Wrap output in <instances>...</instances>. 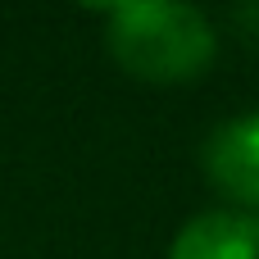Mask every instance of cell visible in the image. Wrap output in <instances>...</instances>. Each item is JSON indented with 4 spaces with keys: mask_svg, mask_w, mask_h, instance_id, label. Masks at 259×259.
Segmentation results:
<instances>
[{
    "mask_svg": "<svg viewBox=\"0 0 259 259\" xmlns=\"http://www.w3.org/2000/svg\"><path fill=\"white\" fill-rule=\"evenodd\" d=\"M105 41L123 73L159 87L196 82L219 55L214 23L178 0H127L105 9Z\"/></svg>",
    "mask_w": 259,
    "mask_h": 259,
    "instance_id": "1",
    "label": "cell"
},
{
    "mask_svg": "<svg viewBox=\"0 0 259 259\" xmlns=\"http://www.w3.org/2000/svg\"><path fill=\"white\" fill-rule=\"evenodd\" d=\"M200 164L214 191L246 209H259V109L219 123L200 146Z\"/></svg>",
    "mask_w": 259,
    "mask_h": 259,
    "instance_id": "2",
    "label": "cell"
},
{
    "mask_svg": "<svg viewBox=\"0 0 259 259\" xmlns=\"http://www.w3.org/2000/svg\"><path fill=\"white\" fill-rule=\"evenodd\" d=\"M168 259H259V219L246 209H205L178 228Z\"/></svg>",
    "mask_w": 259,
    "mask_h": 259,
    "instance_id": "3",
    "label": "cell"
}]
</instances>
